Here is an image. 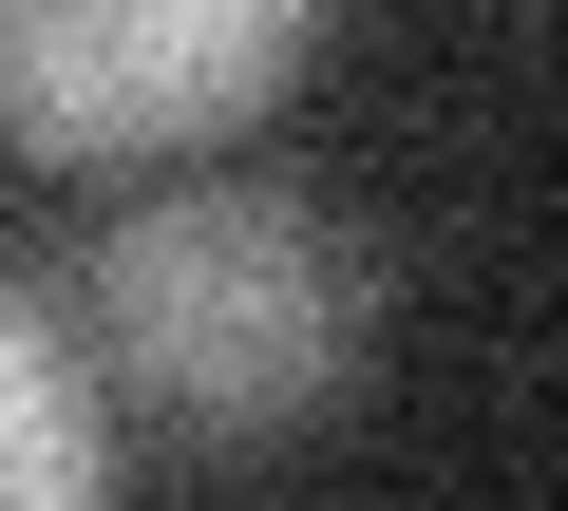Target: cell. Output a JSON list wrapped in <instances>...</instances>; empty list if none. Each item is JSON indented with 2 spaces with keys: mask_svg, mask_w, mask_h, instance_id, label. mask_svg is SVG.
I'll return each mask as SVG.
<instances>
[{
  "mask_svg": "<svg viewBox=\"0 0 568 511\" xmlns=\"http://www.w3.org/2000/svg\"><path fill=\"white\" fill-rule=\"evenodd\" d=\"M0 511H95V398L20 285H0Z\"/></svg>",
  "mask_w": 568,
  "mask_h": 511,
  "instance_id": "obj_3",
  "label": "cell"
},
{
  "mask_svg": "<svg viewBox=\"0 0 568 511\" xmlns=\"http://www.w3.org/2000/svg\"><path fill=\"white\" fill-rule=\"evenodd\" d=\"M304 76V0H0V133L58 171L209 152Z\"/></svg>",
  "mask_w": 568,
  "mask_h": 511,
  "instance_id": "obj_2",
  "label": "cell"
},
{
  "mask_svg": "<svg viewBox=\"0 0 568 511\" xmlns=\"http://www.w3.org/2000/svg\"><path fill=\"white\" fill-rule=\"evenodd\" d=\"M77 304H95V360L133 398H171L190 436H284L323 417L379 341V266L323 190H265V171H190V190H133L95 246H77Z\"/></svg>",
  "mask_w": 568,
  "mask_h": 511,
  "instance_id": "obj_1",
  "label": "cell"
}]
</instances>
